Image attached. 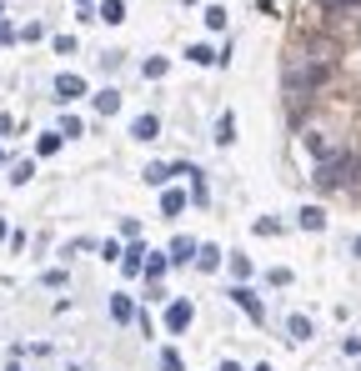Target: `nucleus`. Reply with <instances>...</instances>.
Masks as SVG:
<instances>
[{
    "mask_svg": "<svg viewBox=\"0 0 361 371\" xmlns=\"http://www.w3.org/2000/svg\"><path fill=\"white\" fill-rule=\"evenodd\" d=\"M196 266H201V271H216V266H221V251H216V246H201Z\"/></svg>",
    "mask_w": 361,
    "mask_h": 371,
    "instance_id": "17",
    "label": "nucleus"
},
{
    "mask_svg": "<svg viewBox=\"0 0 361 371\" xmlns=\"http://www.w3.org/2000/svg\"><path fill=\"white\" fill-rule=\"evenodd\" d=\"M316 186L321 191H361V155L336 151L326 161H316Z\"/></svg>",
    "mask_w": 361,
    "mask_h": 371,
    "instance_id": "1",
    "label": "nucleus"
},
{
    "mask_svg": "<svg viewBox=\"0 0 361 371\" xmlns=\"http://www.w3.org/2000/svg\"><path fill=\"white\" fill-rule=\"evenodd\" d=\"M146 256H151L146 246H131L126 256H120V271H126V276H141V271H146Z\"/></svg>",
    "mask_w": 361,
    "mask_h": 371,
    "instance_id": "7",
    "label": "nucleus"
},
{
    "mask_svg": "<svg viewBox=\"0 0 361 371\" xmlns=\"http://www.w3.org/2000/svg\"><path fill=\"white\" fill-rule=\"evenodd\" d=\"M191 316H196L191 301H171V306H166V331H186V326H191Z\"/></svg>",
    "mask_w": 361,
    "mask_h": 371,
    "instance_id": "4",
    "label": "nucleus"
},
{
    "mask_svg": "<svg viewBox=\"0 0 361 371\" xmlns=\"http://www.w3.org/2000/svg\"><path fill=\"white\" fill-rule=\"evenodd\" d=\"M186 61H196V66H211V61H216V50H211V45H191V50H186Z\"/></svg>",
    "mask_w": 361,
    "mask_h": 371,
    "instance_id": "18",
    "label": "nucleus"
},
{
    "mask_svg": "<svg viewBox=\"0 0 361 371\" xmlns=\"http://www.w3.org/2000/svg\"><path fill=\"white\" fill-rule=\"evenodd\" d=\"M321 6H326V11H356L361 0H321Z\"/></svg>",
    "mask_w": 361,
    "mask_h": 371,
    "instance_id": "26",
    "label": "nucleus"
},
{
    "mask_svg": "<svg viewBox=\"0 0 361 371\" xmlns=\"http://www.w3.org/2000/svg\"><path fill=\"white\" fill-rule=\"evenodd\" d=\"M76 95H86V81H81V76H60V81H55V100H60V105H71Z\"/></svg>",
    "mask_w": 361,
    "mask_h": 371,
    "instance_id": "5",
    "label": "nucleus"
},
{
    "mask_svg": "<svg viewBox=\"0 0 361 371\" xmlns=\"http://www.w3.org/2000/svg\"><path fill=\"white\" fill-rule=\"evenodd\" d=\"M301 226H306V231H321V226H326V211H321V206H306V211H301Z\"/></svg>",
    "mask_w": 361,
    "mask_h": 371,
    "instance_id": "12",
    "label": "nucleus"
},
{
    "mask_svg": "<svg viewBox=\"0 0 361 371\" xmlns=\"http://www.w3.org/2000/svg\"><path fill=\"white\" fill-rule=\"evenodd\" d=\"M60 136H66V131H40L35 151H40V155H55V151H60Z\"/></svg>",
    "mask_w": 361,
    "mask_h": 371,
    "instance_id": "14",
    "label": "nucleus"
},
{
    "mask_svg": "<svg viewBox=\"0 0 361 371\" xmlns=\"http://www.w3.org/2000/svg\"><path fill=\"white\" fill-rule=\"evenodd\" d=\"M326 76H331L326 61H291V66H286V86H291V95H316V90L326 86Z\"/></svg>",
    "mask_w": 361,
    "mask_h": 371,
    "instance_id": "2",
    "label": "nucleus"
},
{
    "mask_svg": "<svg viewBox=\"0 0 361 371\" xmlns=\"http://www.w3.org/2000/svg\"><path fill=\"white\" fill-rule=\"evenodd\" d=\"M96 111H101V116H115V111H120V90H110V86L96 90Z\"/></svg>",
    "mask_w": 361,
    "mask_h": 371,
    "instance_id": "9",
    "label": "nucleus"
},
{
    "mask_svg": "<svg viewBox=\"0 0 361 371\" xmlns=\"http://www.w3.org/2000/svg\"><path fill=\"white\" fill-rule=\"evenodd\" d=\"M221 371H241V366H236V361H226V366H221Z\"/></svg>",
    "mask_w": 361,
    "mask_h": 371,
    "instance_id": "29",
    "label": "nucleus"
},
{
    "mask_svg": "<svg viewBox=\"0 0 361 371\" xmlns=\"http://www.w3.org/2000/svg\"><path fill=\"white\" fill-rule=\"evenodd\" d=\"M0 136H11V116H0Z\"/></svg>",
    "mask_w": 361,
    "mask_h": 371,
    "instance_id": "28",
    "label": "nucleus"
},
{
    "mask_svg": "<svg viewBox=\"0 0 361 371\" xmlns=\"http://www.w3.org/2000/svg\"><path fill=\"white\" fill-rule=\"evenodd\" d=\"M206 25H211V30H226V11L211 6V11H206Z\"/></svg>",
    "mask_w": 361,
    "mask_h": 371,
    "instance_id": "24",
    "label": "nucleus"
},
{
    "mask_svg": "<svg viewBox=\"0 0 361 371\" xmlns=\"http://www.w3.org/2000/svg\"><path fill=\"white\" fill-rule=\"evenodd\" d=\"M30 176H35V166H30V161H16V166H11V181H16V186H25Z\"/></svg>",
    "mask_w": 361,
    "mask_h": 371,
    "instance_id": "21",
    "label": "nucleus"
},
{
    "mask_svg": "<svg viewBox=\"0 0 361 371\" xmlns=\"http://www.w3.org/2000/svg\"><path fill=\"white\" fill-rule=\"evenodd\" d=\"M156 131H161V121H156V116H151V111H146V116H136V121H131V136H136V141H156Z\"/></svg>",
    "mask_w": 361,
    "mask_h": 371,
    "instance_id": "8",
    "label": "nucleus"
},
{
    "mask_svg": "<svg viewBox=\"0 0 361 371\" xmlns=\"http://www.w3.org/2000/svg\"><path fill=\"white\" fill-rule=\"evenodd\" d=\"M81 6H86V0H81Z\"/></svg>",
    "mask_w": 361,
    "mask_h": 371,
    "instance_id": "33",
    "label": "nucleus"
},
{
    "mask_svg": "<svg viewBox=\"0 0 361 371\" xmlns=\"http://www.w3.org/2000/svg\"><path fill=\"white\" fill-rule=\"evenodd\" d=\"M171 176H180V171H176V166H146V181H151V186H166Z\"/></svg>",
    "mask_w": 361,
    "mask_h": 371,
    "instance_id": "16",
    "label": "nucleus"
},
{
    "mask_svg": "<svg viewBox=\"0 0 361 371\" xmlns=\"http://www.w3.org/2000/svg\"><path fill=\"white\" fill-rule=\"evenodd\" d=\"M166 261H171V256H156V251L146 256V281H156V276L166 271Z\"/></svg>",
    "mask_w": 361,
    "mask_h": 371,
    "instance_id": "19",
    "label": "nucleus"
},
{
    "mask_svg": "<svg viewBox=\"0 0 361 371\" xmlns=\"http://www.w3.org/2000/svg\"><path fill=\"white\" fill-rule=\"evenodd\" d=\"M146 76H151V81H161V76H166V61H161V56H151V61H146Z\"/></svg>",
    "mask_w": 361,
    "mask_h": 371,
    "instance_id": "25",
    "label": "nucleus"
},
{
    "mask_svg": "<svg viewBox=\"0 0 361 371\" xmlns=\"http://www.w3.org/2000/svg\"><path fill=\"white\" fill-rule=\"evenodd\" d=\"M256 371H271V366H266V361H261V366H256Z\"/></svg>",
    "mask_w": 361,
    "mask_h": 371,
    "instance_id": "31",
    "label": "nucleus"
},
{
    "mask_svg": "<svg viewBox=\"0 0 361 371\" xmlns=\"http://www.w3.org/2000/svg\"><path fill=\"white\" fill-rule=\"evenodd\" d=\"M291 336L296 341H311V322H306V316H291Z\"/></svg>",
    "mask_w": 361,
    "mask_h": 371,
    "instance_id": "20",
    "label": "nucleus"
},
{
    "mask_svg": "<svg viewBox=\"0 0 361 371\" xmlns=\"http://www.w3.org/2000/svg\"><path fill=\"white\" fill-rule=\"evenodd\" d=\"M0 161H6V151H0Z\"/></svg>",
    "mask_w": 361,
    "mask_h": 371,
    "instance_id": "32",
    "label": "nucleus"
},
{
    "mask_svg": "<svg viewBox=\"0 0 361 371\" xmlns=\"http://www.w3.org/2000/svg\"><path fill=\"white\" fill-rule=\"evenodd\" d=\"M101 20H105V25H120V20H126V0H105V6H101Z\"/></svg>",
    "mask_w": 361,
    "mask_h": 371,
    "instance_id": "10",
    "label": "nucleus"
},
{
    "mask_svg": "<svg viewBox=\"0 0 361 371\" xmlns=\"http://www.w3.org/2000/svg\"><path fill=\"white\" fill-rule=\"evenodd\" d=\"M231 271H236V281H246L251 276V261L246 256H231Z\"/></svg>",
    "mask_w": 361,
    "mask_h": 371,
    "instance_id": "22",
    "label": "nucleus"
},
{
    "mask_svg": "<svg viewBox=\"0 0 361 371\" xmlns=\"http://www.w3.org/2000/svg\"><path fill=\"white\" fill-rule=\"evenodd\" d=\"M346 356H361V336H351V341H346Z\"/></svg>",
    "mask_w": 361,
    "mask_h": 371,
    "instance_id": "27",
    "label": "nucleus"
},
{
    "mask_svg": "<svg viewBox=\"0 0 361 371\" xmlns=\"http://www.w3.org/2000/svg\"><path fill=\"white\" fill-rule=\"evenodd\" d=\"M110 316H115V322H131V316H136L131 296H110Z\"/></svg>",
    "mask_w": 361,
    "mask_h": 371,
    "instance_id": "13",
    "label": "nucleus"
},
{
    "mask_svg": "<svg viewBox=\"0 0 361 371\" xmlns=\"http://www.w3.org/2000/svg\"><path fill=\"white\" fill-rule=\"evenodd\" d=\"M161 211H166V216H180V211H186V191H166L161 196Z\"/></svg>",
    "mask_w": 361,
    "mask_h": 371,
    "instance_id": "11",
    "label": "nucleus"
},
{
    "mask_svg": "<svg viewBox=\"0 0 361 371\" xmlns=\"http://www.w3.org/2000/svg\"><path fill=\"white\" fill-rule=\"evenodd\" d=\"M196 256H201V246L191 236H176L171 241V261H176V266H186V261H196Z\"/></svg>",
    "mask_w": 361,
    "mask_h": 371,
    "instance_id": "6",
    "label": "nucleus"
},
{
    "mask_svg": "<svg viewBox=\"0 0 361 371\" xmlns=\"http://www.w3.org/2000/svg\"><path fill=\"white\" fill-rule=\"evenodd\" d=\"M161 371H186L180 366V351H161Z\"/></svg>",
    "mask_w": 361,
    "mask_h": 371,
    "instance_id": "23",
    "label": "nucleus"
},
{
    "mask_svg": "<svg viewBox=\"0 0 361 371\" xmlns=\"http://www.w3.org/2000/svg\"><path fill=\"white\" fill-rule=\"evenodd\" d=\"M0 241H6V221H0Z\"/></svg>",
    "mask_w": 361,
    "mask_h": 371,
    "instance_id": "30",
    "label": "nucleus"
},
{
    "mask_svg": "<svg viewBox=\"0 0 361 371\" xmlns=\"http://www.w3.org/2000/svg\"><path fill=\"white\" fill-rule=\"evenodd\" d=\"M236 141V116H221L216 121V146H231Z\"/></svg>",
    "mask_w": 361,
    "mask_h": 371,
    "instance_id": "15",
    "label": "nucleus"
},
{
    "mask_svg": "<svg viewBox=\"0 0 361 371\" xmlns=\"http://www.w3.org/2000/svg\"><path fill=\"white\" fill-rule=\"evenodd\" d=\"M231 301H236L241 311H246L251 322H266V306L256 301V291H251V286H231Z\"/></svg>",
    "mask_w": 361,
    "mask_h": 371,
    "instance_id": "3",
    "label": "nucleus"
}]
</instances>
